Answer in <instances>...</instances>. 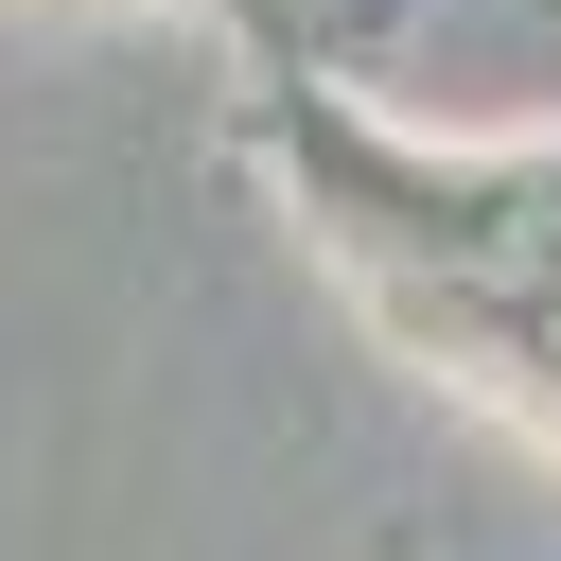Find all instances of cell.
Here are the masks:
<instances>
[{"instance_id": "6da1fadb", "label": "cell", "mask_w": 561, "mask_h": 561, "mask_svg": "<svg viewBox=\"0 0 561 561\" xmlns=\"http://www.w3.org/2000/svg\"><path fill=\"white\" fill-rule=\"evenodd\" d=\"M263 140H280L316 228L351 245V280L421 351H456L473 386L561 421V140H526V158H403V140L298 105V88H263Z\"/></svg>"}]
</instances>
